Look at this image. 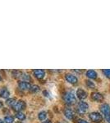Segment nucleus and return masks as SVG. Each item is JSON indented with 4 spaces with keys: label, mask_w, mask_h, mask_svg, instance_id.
Masks as SVG:
<instances>
[{
    "label": "nucleus",
    "mask_w": 110,
    "mask_h": 123,
    "mask_svg": "<svg viewBox=\"0 0 110 123\" xmlns=\"http://www.w3.org/2000/svg\"><path fill=\"white\" fill-rule=\"evenodd\" d=\"M18 86H19V88L22 90H27L31 88V84L28 82H26V81H20L18 83Z\"/></svg>",
    "instance_id": "1a4fd4ad"
},
{
    "label": "nucleus",
    "mask_w": 110,
    "mask_h": 123,
    "mask_svg": "<svg viewBox=\"0 0 110 123\" xmlns=\"http://www.w3.org/2000/svg\"><path fill=\"white\" fill-rule=\"evenodd\" d=\"M86 85L88 87H89L90 89H95V85L94 84V82H92L91 80H87L86 81Z\"/></svg>",
    "instance_id": "6ab92c4d"
},
{
    "label": "nucleus",
    "mask_w": 110,
    "mask_h": 123,
    "mask_svg": "<svg viewBox=\"0 0 110 123\" xmlns=\"http://www.w3.org/2000/svg\"><path fill=\"white\" fill-rule=\"evenodd\" d=\"M76 94H77V97L80 100H84L87 98V93L82 89H78Z\"/></svg>",
    "instance_id": "39448f33"
},
{
    "label": "nucleus",
    "mask_w": 110,
    "mask_h": 123,
    "mask_svg": "<svg viewBox=\"0 0 110 123\" xmlns=\"http://www.w3.org/2000/svg\"><path fill=\"white\" fill-rule=\"evenodd\" d=\"M22 74H23V73H21V71H13V76L16 77V78H18V77H21Z\"/></svg>",
    "instance_id": "a211bd4d"
},
{
    "label": "nucleus",
    "mask_w": 110,
    "mask_h": 123,
    "mask_svg": "<svg viewBox=\"0 0 110 123\" xmlns=\"http://www.w3.org/2000/svg\"><path fill=\"white\" fill-rule=\"evenodd\" d=\"M64 115H65L66 117L68 119V120H72V119L74 118V117H75V113H74V112H73L72 110H71V108L65 109Z\"/></svg>",
    "instance_id": "9d476101"
},
{
    "label": "nucleus",
    "mask_w": 110,
    "mask_h": 123,
    "mask_svg": "<svg viewBox=\"0 0 110 123\" xmlns=\"http://www.w3.org/2000/svg\"><path fill=\"white\" fill-rule=\"evenodd\" d=\"M106 120H107L108 123H110V116L109 117H105Z\"/></svg>",
    "instance_id": "393cba45"
},
{
    "label": "nucleus",
    "mask_w": 110,
    "mask_h": 123,
    "mask_svg": "<svg viewBox=\"0 0 110 123\" xmlns=\"http://www.w3.org/2000/svg\"><path fill=\"white\" fill-rule=\"evenodd\" d=\"M63 99H64L66 104L68 105H72L77 101L75 94L72 92H66L63 95Z\"/></svg>",
    "instance_id": "f257e3e1"
},
{
    "label": "nucleus",
    "mask_w": 110,
    "mask_h": 123,
    "mask_svg": "<svg viewBox=\"0 0 110 123\" xmlns=\"http://www.w3.org/2000/svg\"><path fill=\"white\" fill-rule=\"evenodd\" d=\"M43 94H45V97H48V98H49V97H50V94H49V93L48 92V91H46V90L44 91Z\"/></svg>",
    "instance_id": "b1692460"
},
{
    "label": "nucleus",
    "mask_w": 110,
    "mask_h": 123,
    "mask_svg": "<svg viewBox=\"0 0 110 123\" xmlns=\"http://www.w3.org/2000/svg\"><path fill=\"white\" fill-rule=\"evenodd\" d=\"M103 72L108 78L110 79V69H105V70H103Z\"/></svg>",
    "instance_id": "412c9836"
},
{
    "label": "nucleus",
    "mask_w": 110,
    "mask_h": 123,
    "mask_svg": "<svg viewBox=\"0 0 110 123\" xmlns=\"http://www.w3.org/2000/svg\"><path fill=\"white\" fill-rule=\"evenodd\" d=\"M88 108H89V105L87 103L81 101L77 105V112L79 114H84L87 112Z\"/></svg>",
    "instance_id": "7ed1b4c3"
},
{
    "label": "nucleus",
    "mask_w": 110,
    "mask_h": 123,
    "mask_svg": "<svg viewBox=\"0 0 110 123\" xmlns=\"http://www.w3.org/2000/svg\"><path fill=\"white\" fill-rule=\"evenodd\" d=\"M31 91L33 93H36L38 91H39V87L38 86V85H33L31 88Z\"/></svg>",
    "instance_id": "aec40b11"
},
{
    "label": "nucleus",
    "mask_w": 110,
    "mask_h": 123,
    "mask_svg": "<svg viewBox=\"0 0 110 123\" xmlns=\"http://www.w3.org/2000/svg\"><path fill=\"white\" fill-rule=\"evenodd\" d=\"M16 117H17V118L19 119V120H25L26 119V116H25V114L23 113V112H18L17 114H16Z\"/></svg>",
    "instance_id": "dca6fc26"
},
{
    "label": "nucleus",
    "mask_w": 110,
    "mask_h": 123,
    "mask_svg": "<svg viewBox=\"0 0 110 123\" xmlns=\"http://www.w3.org/2000/svg\"><path fill=\"white\" fill-rule=\"evenodd\" d=\"M45 75V72L44 70H41V69H37V70L34 71V76H35L36 78L38 79H42L44 78Z\"/></svg>",
    "instance_id": "9b49d317"
},
{
    "label": "nucleus",
    "mask_w": 110,
    "mask_h": 123,
    "mask_svg": "<svg viewBox=\"0 0 110 123\" xmlns=\"http://www.w3.org/2000/svg\"><path fill=\"white\" fill-rule=\"evenodd\" d=\"M86 76L90 79H96L97 78V73L94 70H89L86 71Z\"/></svg>",
    "instance_id": "ddd939ff"
},
{
    "label": "nucleus",
    "mask_w": 110,
    "mask_h": 123,
    "mask_svg": "<svg viewBox=\"0 0 110 123\" xmlns=\"http://www.w3.org/2000/svg\"><path fill=\"white\" fill-rule=\"evenodd\" d=\"M99 109H100L102 114L104 115L105 117L110 116V106L109 104H102L100 106V108H99Z\"/></svg>",
    "instance_id": "20e7f679"
},
{
    "label": "nucleus",
    "mask_w": 110,
    "mask_h": 123,
    "mask_svg": "<svg viewBox=\"0 0 110 123\" xmlns=\"http://www.w3.org/2000/svg\"><path fill=\"white\" fill-rule=\"evenodd\" d=\"M16 104L17 103H16L15 98H8V99H7V101H6V104L9 107H14Z\"/></svg>",
    "instance_id": "4468645a"
},
{
    "label": "nucleus",
    "mask_w": 110,
    "mask_h": 123,
    "mask_svg": "<svg viewBox=\"0 0 110 123\" xmlns=\"http://www.w3.org/2000/svg\"><path fill=\"white\" fill-rule=\"evenodd\" d=\"M89 118L91 122L95 123H100L103 121V117L98 112H92L89 114Z\"/></svg>",
    "instance_id": "f03ea898"
},
{
    "label": "nucleus",
    "mask_w": 110,
    "mask_h": 123,
    "mask_svg": "<svg viewBox=\"0 0 110 123\" xmlns=\"http://www.w3.org/2000/svg\"><path fill=\"white\" fill-rule=\"evenodd\" d=\"M3 103H2L1 101H0V108H2V107H3Z\"/></svg>",
    "instance_id": "bb28decb"
},
{
    "label": "nucleus",
    "mask_w": 110,
    "mask_h": 123,
    "mask_svg": "<svg viewBox=\"0 0 110 123\" xmlns=\"http://www.w3.org/2000/svg\"><path fill=\"white\" fill-rule=\"evenodd\" d=\"M38 117H39V119L40 121H45L46 117H47V112H45V111H42V112H39V115H38Z\"/></svg>",
    "instance_id": "2eb2a0df"
},
{
    "label": "nucleus",
    "mask_w": 110,
    "mask_h": 123,
    "mask_svg": "<svg viewBox=\"0 0 110 123\" xmlns=\"http://www.w3.org/2000/svg\"><path fill=\"white\" fill-rule=\"evenodd\" d=\"M43 123H52V122H50V121H49V120H46L45 122H44Z\"/></svg>",
    "instance_id": "a878e982"
},
{
    "label": "nucleus",
    "mask_w": 110,
    "mask_h": 123,
    "mask_svg": "<svg viewBox=\"0 0 110 123\" xmlns=\"http://www.w3.org/2000/svg\"><path fill=\"white\" fill-rule=\"evenodd\" d=\"M4 122L6 123H13L14 122V118L12 116H7L4 118Z\"/></svg>",
    "instance_id": "f3484780"
},
{
    "label": "nucleus",
    "mask_w": 110,
    "mask_h": 123,
    "mask_svg": "<svg viewBox=\"0 0 110 123\" xmlns=\"http://www.w3.org/2000/svg\"><path fill=\"white\" fill-rule=\"evenodd\" d=\"M24 79V80H31V77L30 76H28L26 74H22V76H21V79Z\"/></svg>",
    "instance_id": "4be33fe9"
},
{
    "label": "nucleus",
    "mask_w": 110,
    "mask_h": 123,
    "mask_svg": "<svg viewBox=\"0 0 110 123\" xmlns=\"http://www.w3.org/2000/svg\"><path fill=\"white\" fill-rule=\"evenodd\" d=\"M2 80V77H1V76H0V80Z\"/></svg>",
    "instance_id": "c85d7f7f"
},
{
    "label": "nucleus",
    "mask_w": 110,
    "mask_h": 123,
    "mask_svg": "<svg viewBox=\"0 0 110 123\" xmlns=\"http://www.w3.org/2000/svg\"><path fill=\"white\" fill-rule=\"evenodd\" d=\"M77 123H88L85 120H83V119H78Z\"/></svg>",
    "instance_id": "5701e85b"
},
{
    "label": "nucleus",
    "mask_w": 110,
    "mask_h": 123,
    "mask_svg": "<svg viewBox=\"0 0 110 123\" xmlns=\"http://www.w3.org/2000/svg\"><path fill=\"white\" fill-rule=\"evenodd\" d=\"M0 123H4L3 122V120H1V119H0Z\"/></svg>",
    "instance_id": "cd10ccee"
},
{
    "label": "nucleus",
    "mask_w": 110,
    "mask_h": 123,
    "mask_svg": "<svg viewBox=\"0 0 110 123\" xmlns=\"http://www.w3.org/2000/svg\"><path fill=\"white\" fill-rule=\"evenodd\" d=\"M25 108H26V104L22 100H20L18 102H17V104L13 107L14 110L17 111V112H20V111L22 110V109H25Z\"/></svg>",
    "instance_id": "0eeeda50"
},
{
    "label": "nucleus",
    "mask_w": 110,
    "mask_h": 123,
    "mask_svg": "<svg viewBox=\"0 0 110 123\" xmlns=\"http://www.w3.org/2000/svg\"><path fill=\"white\" fill-rule=\"evenodd\" d=\"M65 78L67 82H69L70 84H77V81H78L77 77L75 76L72 74H67L65 76Z\"/></svg>",
    "instance_id": "423d86ee"
},
{
    "label": "nucleus",
    "mask_w": 110,
    "mask_h": 123,
    "mask_svg": "<svg viewBox=\"0 0 110 123\" xmlns=\"http://www.w3.org/2000/svg\"><path fill=\"white\" fill-rule=\"evenodd\" d=\"M91 98H92V99L96 101V102H102L103 99H104V96L99 92L92 93V94H91Z\"/></svg>",
    "instance_id": "6e6552de"
},
{
    "label": "nucleus",
    "mask_w": 110,
    "mask_h": 123,
    "mask_svg": "<svg viewBox=\"0 0 110 123\" xmlns=\"http://www.w3.org/2000/svg\"><path fill=\"white\" fill-rule=\"evenodd\" d=\"M9 95H10V93H9V91L7 90V88L3 87V88L0 89V97H2V98H7L9 97Z\"/></svg>",
    "instance_id": "f8f14e48"
}]
</instances>
